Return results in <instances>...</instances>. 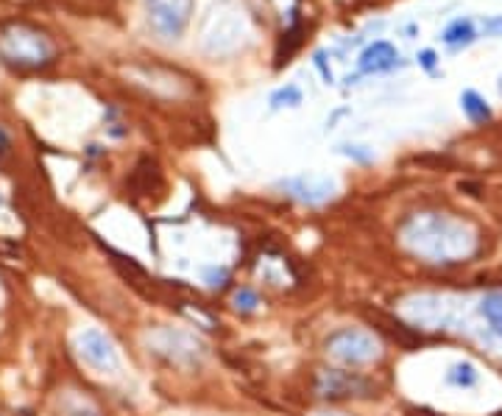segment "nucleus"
<instances>
[{"label":"nucleus","mask_w":502,"mask_h":416,"mask_svg":"<svg viewBox=\"0 0 502 416\" xmlns=\"http://www.w3.org/2000/svg\"><path fill=\"white\" fill-rule=\"evenodd\" d=\"M416 59H419V68H425L427 73H433V70H435V65H438V57H435V51H430V48H427V51H422Z\"/></svg>","instance_id":"nucleus-20"},{"label":"nucleus","mask_w":502,"mask_h":416,"mask_svg":"<svg viewBox=\"0 0 502 416\" xmlns=\"http://www.w3.org/2000/svg\"><path fill=\"white\" fill-rule=\"evenodd\" d=\"M402 244L430 263H458L475 255V226L446 213H416L402 224Z\"/></svg>","instance_id":"nucleus-1"},{"label":"nucleus","mask_w":502,"mask_h":416,"mask_svg":"<svg viewBox=\"0 0 502 416\" xmlns=\"http://www.w3.org/2000/svg\"><path fill=\"white\" fill-rule=\"evenodd\" d=\"M151 28L165 39H179L193 17V0H146Z\"/></svg>","instance_id":"nucleus-7"},{"label":"nucleus","mask_w":502,"mask_h":416,"mask_svg":"<svg viewBox=\"0 0 502 416\" xmlns=\"http://www.w3.org/2000/svg\"><path fill=\"white\" fill-rule=\"evenodd\" d=\"M399 65H402V62H399V51L394 48L391 42H385V39L372 42L369 48L357 57V70H360L363 76L388 73V70H394V68H399Z\"/></svg>","instance_id":"nucleus-10"},{"label":"nucleus","mask_w":502,"mask_h":416,"mask_svg":"<svg viewBox=\"0 0 502 416\" xmlns=\"http://www.w3.org/2000/svg\"><path fill=\"white\" fill-rule=\"evenodd\" d=\"M441 39H444V45H449V48H455V51H458V48H466V45H472V42L477 39L475 23H472V20H464V17L452 20V23L444 28Z\"/></svg>","instance_id":"nucleus-12"},{"label":"nucleus","mask_w":502,"mask_h":416,"mask_svg":"<svg viewBox=\"0 0 502 416\" xmlns=\"http://www.w3.org/2000/svg\"><path fill=\"white\" fill-rule=\"evenodd\" d=\"M461 109L472 123H486L491 120V107L486 104V99L480 96L477 89H464L461 92Z\"/></svg>","instance_id":"nucleus-14"},{"label":"nucleus","mask_w":502,"mask_h":416,"mask_svg":"<svg viewBox=\"0 0 502 416\" xmlns=\"http://www.w3.org/2000/svg\"><path fill=\"white\" fill-rule=\"evenodd\" d=\"M277 188L288 199H293L299 204L322 207V204H327V202L335 199V193H338V179L330 176V173H315V171H310V173H296V176L280 179Z\"/></svg>","instance_id":"nucleus-6"},{"label":"nucleus","mask_w":502,"mask_h":416,"mask_svg":"<svg viewBox=\"0 0 502 416\" xmlns=\"http://www.w3.org/2000/svg\"><path fill=\"white\" fill-rule=\"evenodd\" d=\"M446 386L452 389H461V391H469L480 383V369L472 363V360H458V363H452L446 369V375H444Z\"/></svg>","instance_id":"nucleus-11"},{"label":"nucleus","mask_w":502,"mask_h":416,"mask_svg":"<svg viewBox=\"0 0 502 416\" xmlns=\"http://www.w3.org/2000/svg\"><path fill=\"white\" fill-rule=\"evenodd\" d=\"M9 149V137H6V131L4 129H0V154H4Z\"/></svg>","instance_id":"nucleus-23"},{"label":"nucleus","mask_w":502,"mask_h":416,"mask_svg":"<svg viewBox=\"0 0 502 416\" xmlns=\"http://www.w3.org/2000/svg\"><path fill=\"white\" fill-rule=\"evenodd\" d=\"M249 34L243 12L232 4V0H220L212 6L207 23H204V51L212 57L232 54L243 45V36Z\"/></svg>","instance_id":"nucleus-3"},{"label":"nucleus","mask_w":502,"mask_h":416,"mask_svg":"<svg viewBox=\"0 0 502 416\" xmlns=\"http://www.w3.org/2000/svg\"><path fill=\"white\" fill-rule=\"evenodd\" d=\"M223 280H226V268L207 271V283H210V286H223Z\"/></svg>","instance_id":"nucleus-22"},{"label":"nucleus","mask_w":502,"mask_h":416,"mask_svg":"<svg viewBox=\"0 0 502 416\" xmlns=\"http://www.w3.org/2000/svg\"><path fill=\"white\" fill-rule=\"evenodd\" d=\"M483 31H486L488 36H502V15L486 20V23H483Z\"/></svg>","instance_id":"nucleus-21"},{"label":"nucleus","mask_w":502,"mask_h":416,"mask_svg":"<svg viewBox=\"0 0 502 416\" xmlns=\"http://www.w3.org/2000/svg\"><path fill=\"white\" fill-rule=\"evenodd\" d=\"M62 416H101L98 408L87 400H76V397H67L65 405H62Z\"/></svg>","instance_id":"nucleus-16"},{"label":"nucleus","mask_w":502,"mask_h":416,"mask_svg":"<svg viewBox=\"0 0 502 416\" xmlns=\"http://www.w3.org/2000/svg\"><path fill=\"white\" fill-rule=\"evenodd\" d=\"M232 302H235V307H238V310H243V313H254V310H257V305H260V296H257L251 288H241V291H235Z\"/></svg>","instance_id":"nucleus-17"},{"label":"nucleus","mask_w":502,"mask_h":416,"mask_svg":"<svg viewBox=\"0 0 502 416\" xmlns=\"http://www.w3.org/2000/svg\"><path fill=\"white\" fill-rule=\"evenodd\" d=\"M0 57L9 65L20 68H39L48 65L54 57V45L42 31L26 23H9L0 28Z\"/></svg>","instance_id":"nucleus-2"},{"label":"nucleus","mask_w":502,"mask_h":416,"mask_svg":"<svg viewBox=\"0 0 502 416\" xmlns=\"http://www.w3.org/2000/svg\"><path fill=\"white\" fill-rule=\"evenodd\" d=\"M149 344L157 355H162L168 363L181 366V369H193L204 360L207 347L188 330H176V328H162L149 336Z\"/></svg>","instance_id":"nucleus-5"},{"label":"nucleus","mask_w":502,"mask_h":416,"mask_svg":"<svg viewBox=\"0 0 502 416\" xmlns=\"http://www.w3.org/2000/svg\"><path fill=\"white\" fill-rule=\"evenodd\" d=\"M480 313L486 318L488 330L502 341V291H491L480 299Z\"/></svg>","instance_id":"nucleus-13"},{"label":"nucleus","mask_w":502,"mask_h":416,"mask_svg":"<svg viewBox=\"0 0 502 416\" xmlns=\"http://www.w3.org/2000/svg\"><path fill=\"white\" fill-rule=\"evenodd\" d=\"M76 352L81 355V360L87 366L98 369V372H118L120 369V355L112 344V338L101 330H84L78 338H76Z\"/></svg>","instance_id":"nucleus-8"},{"label":"nucleus","mask_w":502,"mask_h":416,"mask_svg":"<svg viewBox=\"0 0 502 416\" xmlns=\"http://www.w3.org/2000/svg\"><path fill=\"white\" fill-rule=\"evenodd\" d=\"M341 154H346L357 162H372V157H374L366 146H341Z\"/></svg>","instance_id":"nucleus-18"},{"label":"nucleus","mask_w":502,"mask_h":416,"mask_svg":"<svg viewBox=\"0 0 502 416\" xmlns=\"http://www.w3.org/2000/svg\"><path fill=\"white\" fill-rule=\"evenodd\" d=\"M302 101H304V96H302V89H299L296 84H285V87H280L277 92H271V99H268L271 109H282V107L296 109Z\"/></svg>","instance_id":"nucleus-15"},{"label":"nucleus","mask_w":502,"mask_h":416,"mask_svg":"<svg viewBox=\"0 0 502 416\" xmlns=\"http://www.w3.org/2000/svg\"><path fill=\"white\" fill-rule=\"evenodd\" d=\"M315 391L318 397L327 400H341V397H360L369 391V380H363L354 372H322L315 380Z\"/></svg>","instance_id":"nucleus-9"},{"label":"nucleus","mask_w":502,"mask_h":416,"mask_svg":"<svg viewBox=\"0 0 502 416\" xmlns=\"http://www.w3.org/2000/svg\"><path fill=\"white\" fill-rule=\"evenodd\" d=\"M327 355L341 363V366H366V363H374L380 358V341L369 333V330H360V328H343V330H335L330 338H327Z\"/></svg>","instance_id":"nucleus-4"},{"label":"nucleus","mask_w":502,"mask_h":416,"mask_svg":"<svg viewBox=\"0 0 502 416\" xmlns=\"http://www.w3.org/2000/svg\"><path fill=\"white\" fill-rule=\"evenodd\" d=\"M312 62H315V68H318V70H322V76H324V81H327V84H333V81H335V76H333V68L327 65V57H324V51H318Z\"/></svg>","instance_id":"nucleus-19"}]
</instances>
